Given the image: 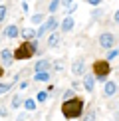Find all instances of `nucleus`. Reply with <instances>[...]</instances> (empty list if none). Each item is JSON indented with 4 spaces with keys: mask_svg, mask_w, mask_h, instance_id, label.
Segmentation results:
<instances>
[{
    "mask_svg": "<svg viewBox=\"0 0 119 121\" xmlns=\"http://www.w3.org/2000/svg\"><path fill=\"white\" fill-rule=\"evenodd\" d=\"M81 111H83V101L76 99V97L72 101H64V105H62V113L66 119H76L81 115Z\"/></svg>",
    "mask_w": 119,
    "mask_h": 121,
    "instance_id": "nucleus-1",
    "label": "nucleus"
},
{
    "mask_svg": "<svg viewBox=\"0 0 119 121\" xmlns=\"http://www.w3.org/2000/svg\"><path fill=\"white\" fill-rule=\"evenodd\" d=\"M36 48H38V42H36V40H32V42H24L22 46H18V48H16V52H14V58H16V60H28V58H32V56H34Z\"/></svg>",
    "mask_w": 119,
    "mask_h": 121,
    "instance_id": "nucleus-2",
    "label": "nucleus"
},
{
    "mask_svg": "<svg viewBox=\"0 0 119 121\" xmlns=\"http://www.w3.org/2000/svg\"><path fill=\"white\" fill-rule=\"evenodd\" d=\"M109 62L107 60H97V62H93V75H95V79H99V82H103V79L107 78L109 73Z\"/></svg>",
    "mask_w": 119,
    "mask_h": 121,
    "instance_id": "nucleus-3",
    "label": "nucleus"
},
{
    "mask_svg": "<svg viewBox=\"0 0 119 121\" xmlns=\"http://www.w3.org/2000/svg\"><path fill=\"white\" fill-rule=\"evenodd\" d=\"M56 26H58V22H56V18H54V16H52V18H48L46 22H44L42 26H40V28L36 30V38H42L44 34L48 32V30H56Z\"/></svg>",
    "mask_w": 119,
    "mask_h": 121,
    "instance_id": "nucleus-4",
    "label": "nucleus"
},
{
    "mask_svg": "<svg viewBox=\"0 0 119 121\" xmlns=\"http://www.w3.org/2000/svg\"><path fill=\"white\" fill-rule=\"evenodd\" d=\"M99 46L113 48L115 46V36H113V34H101V36H99Z\"/></svg>",
    "mask_w": 119,
    "mask_h": 121,
    "instance_id": "nucleus-5",
    "label": "nucleus"
},
{
    "mask_svg": "<svg viewBox=\"0 0 119 121\" xmlns=\"http://www.w3.org/2000/svg\"><path fill=\"white\" fill-rule=\"evenodd\" d=\"M115 91H117V85L113 83V82H107L105 87H103V95H105V97H113Z\"/></svg>",
    "mask_w": 119,
    "mask_h": 121,
    "instance_id": "nucleus-6",
    "label": "nucleus"
},
{
    "mask_svg": "<svg viewBox=\"0 0 119 121\" xmlns=\"http://www.w3.org/2000/svg\"><path fill=\"white\" fill-rule=\"evenodd\" d=\"M0 60H2L6 65H10V64H12V60H14V54L10 52V50H2V52H0Z\"/></svg>",
    "mask_w": 119,
    "mask_h": 121,
    "instance_id": "nucleus-7",
    "label": "nucleus"
},
{
    "mask_svg": "<svg viewBox=\"0 0 119 121\" xmlns=\"http://www.w3.org/2000/svg\"><path fill=\"white\" fill-rule=\"evenodd\" d=\"M83 87L87 89L89 93L93 91V87H95V78H91V75H85V79H83Z\"/></svg>",
    "mask_w": 119,
    "mask_h": 121,
    "instance_id": "nucleus-8",
    "label": "nucleus"
},
{
    "mask_svg": "<svg viewBox=\"0 0 119 121\" xmlns=\"http://www.w3.org/2000/svg\"><path fill=\"white\" fill-rule=\"evenodd\" d=\"M83 68H85V64H83L81 60H77V62H73V65H72V72L76 75H79V73H83Z\"/></svg>",
    "mask_w": 119,
    "mask_h": 121,
    "instance_id": "nucleus-9",
    "label": "nucleus"
},
{
    "mask_svg": "<svg viewBox=\"0 0 119 121\" xmlns=\"http://www.w3.org/2000/svg\"><path fill=\"white\" fill-rule=\"evenodd\" d=\"M72 28H73V18L72 16H66V20L62 22V30H64V32H69Z\"/></svg>",
    "mask_w": 119,
    "mask_h": 121,
    "instance_id": "nucleus-10",
    "label": "nucleus"
},
{
    "mask_svg": "<svg viewBox=\"0 0 119 121\" xmlns=\"http://www.w3.org/2000/svg\"><path fill=\"white\" fill-rule=\"evenodd\" d=\"M22 36L26 38V40H30V42H32V40L36 38V32H34L32 28H26V30H24V32H22Z\"/></svg>",
    "mask_w": 119,
    "mask_h": 121,
    "instance_id": "nucleus-11",
    "label": "nucleus"
},
{
    "mask_svg": "<svg viewBox=\"0 0 119 121\" xmlns=\"http://www.w3.org/2000/svg\"><path fill=\"white\" fill-rule=\"evenodd\" d=\"M6 36H8V38H16V36H18V28L14 26V24L6 28Z\"/></svg>",
    "mask_w": 119,
    "mask_h": 121,
    "instance_id": "nucleus-12",
    "label": "nucleus"
},
{
    "mask_svg": "<svg viewBox=\"0 0 119 121\" xmlns=\"http://www.w3.org/2000/svg\"><path fill=\"white\" fill-rule=\"evenodd\" d=\"M48 68H50L48 62H38V64H36V73H40V72H48Z\"/></svg>",
    "mask_w": 119,
    "mask_h": 121,
    "instance_id": "nucleus-13",
    "label": "nucleus"
},
{
    "mask_svg": "<svg viewBox=\"0 0 119 121\" xmlns=\"http://www.w3.org/2000/svg\"><path fill=\"white\" fill-rule=\"evenodd\" d=\"M34 79H36V82H48L50 73L48 72H40V73H36V78H34Z\"/></svg>",
    "mask_w": 119,
    "mask_h": 121,
    "instance_id": "nucleus-14",
    "label": "nucleus"
},
{
    "mask_svg": "<svg viewBox=\"0 0 119 121\" xmlns=\"http://www.w3.org/2000/svg\"><path fill=\"white\" fill-rule=\"evenodd\" d=\"M24 107H26L28 111H34V109H36V101H34V99H26V101H24Z\"/></svg>",
    "mask_w": 119,
    "mask_h": 121,
    "instance_id": "nucleus-15",
    "label": "nucleus"
},
{
    "mask_svg": "<svg viewBox=\"0 0 119 121\" xmlns=\"http://www.w3.org/2000/svg\"><path fill=\"white\" fill-rule=\"evenodd\" d=\"M58 42H60V36H58V34H56V32H54V34H52V36H50V38H48V46H56V44H58Z\"/></svg>",
    "mask_w": 119,
    "mask_h": 121,
    "instance_id": "nucleus-16",
    "label": "nucleus"
},
{
    "mask_svg": "<svg viewBox=\"0 0 119 121\" xmlns=\"http://www.w3.org/2000/svg\"><path fill=\"white\" fill-rule=\"evenodd\" d=\"M46 97H48V91H38V93H36V99H38L40 103L46 101Z\"/></svg>",
    "mask_w": 119,
    "mask_h": 121,
    "instance_id": "nucleus-17",
    "label": "nucleus"
},
{
    "mask_svg": "<svg viewBox=\"0 0 119 121\" xmlns=\"http://www.w3.org/2000/svg\"><path fill=\"white\" fill-rule=\"evenodd\" d=\"M10 87H12V83H0V95L10 91Z\"/></svg>",
    "mask_w": 119,
    "mask_h": 121,
    "instance_id": "nucleus-18",
    "label": "nucleus"
},
{
    "mask_svg": "<svg viewBox=\"0 0 119 121\" xmlns=\"http://www.w3.org/2000/svg\"><path fill=\"white\" fill-rule=\"evenodd\" d=\"M58 6H60V0H52V2H50V12H56V10H58Z\"/></svg>",
    "mask_w": 119,
    "mask_h": 121,
    "instance_id": "nucleus-19",
    "label": "nucleus"
},
{
    "mask_svg": "<svg viewBox=\"0 0 119 121\" xmlns=\"http://www.w3.org/2000/svg\"><path fill=\"white\" fill-rule=\"evenodd\" d=\"M72 99H73V89H68L64 93V101H72Z\"/></svg>",
    "mask_w": 119,
    "mask_h": 121,
    "instance_id": "nucleus-20",
    "label": "nucleus"
},
{
    "mask_svg": "<svg viewBox=\"0 0 119 121\" xmlns=\"http://www.w3.org/2000/svg\"><path fill=\"white\" fill-rule=\"evenodd\" d=\"M42 20H44V14H34V16H32V22L34 24H40Z\"/></svg>",
    "mask_w": 119,
    "mask_h": 121,
    "instance_id": "nucleus-21",
    "label": "nucleus"
},
{
    "mask_svg": "<svg viewBox=\"0 0 119 121\" xmlns=\"http://www.w3.org/2000/svg\"><path fill=\"white\" fill-rule=\"evenodd\" d=\"M20 103H22V97H20V95H14V99H12V107H18Z\"/></svg>",
    "mask_w": 119,
    "mask_h": 121,
    "instance_id": "nucleus-22",
    "label": "nucleus"
},
{
    "mask_svg": "<svg viewBox=\"0 0 119 121\" xmlns=\"http://www.w3.org/2000/svg\"><path fill=\"white\" fill-rule=\"evenodd\" d=\"M6 18V6H0V22Z\"/></svg>",
    "mask_w": 119,
    "mask_h": 121,
    "instance_id": "nucleus-23",
    "label": "nucleus"
},
{
    "mask_svg": "<svg viewBox=\"0 0 119 121\" xmlns=\"http://www.w3.org/2000/svg\"><path fill=\"white\" fill-rule=\"evenodd\" d=\"M117 54H119V50H111V52H109V56H107V62H109V60H113Z\"/></svg>",
    "mask_w": 119,
    "mask_h": 121,
    "instance_id": "nucleus-24",
    "label": "nucleus"
},
{
    "mask_svg": "<svg viewBox=\"0 0 119 121\" xmlns=\"http://www.w3.org/2000/svg\"><path fill=\"white\" fill-rule=\"evenodd\" d=\"M83 121H95V113H87V117H83Z\"/></svg>",
    "mask_w": 119,
    "mask_h": 121,
    "instance_id": "nucleus-25",
    "label": "nucleus"
},
{
    "mask_svg": "<svg viewBox=\"0 0 119 121\" xmlns=\"http://www.w3.org/2000/svg\"><path fill=\"white\" fill-rule=\"evenodd\" d=\"M89 4H93V6H99V4H101V0H87Z\"/></svg>",
    "mask_w": 119,
    "mask_h": 121,
    "instance_id": "nucleus-26",
    "label": "nucleus"
},
{
    "mask_svg": "<svg viewBox=\"0 0 119 121\" xmlns=\"http://www.w3.org/2000/svg\"><path fill=\"white\" fill-rule=\"evenodd\" d=\"M6 113H8L6 109H4V107H0V115H2V117H6Z\"/></svg>",
    "mask_w": 119,
    "mask_h": 121,
    "instance_id": "nucleus-27",
    "label": "nucleus"
},
{
    "mask_svg": "<svg viewBox=\"0 0 119 121\" xmlns=\"http://www.w3.org/2000/svg\"><path fill=\"white\" fill-rule=\"evenodd\" d=\"M115 22H119V10L115 12Z\"/></svg>",
    "mask_w": 119,
    "mask_h": 121,
    "instance_id": "nucleus-28",
    "label": "nucleus"
},
{
    "mask_svg": "<svg viewBox=\"0 0 119 121\" xmlns=\"http://www.w3.org/2000/svg\"><path fill=\"white\" fill-rule=\"evenodd\" d=\"M62 2H64V4H68V6H69V4H72V0H62Z\"/></svg>",
    "mask_w": 119,
    "mask_h": 121,
    "instance_id": "nucleus-29",
    "label": "nucleus"
},
{
    "mask_svg": "<svg viewBox=\"0 0 119 121\" xmlns=\"http://www.w3.org/2000/svg\"><path fill=\"white\" fill-rule=\"evenodd\" d=\"M2 72H4V69H2V65H0V78H2Z\"/></svg>",
    "mask_w": 119,
    "mask_h": 121,
    "instance_id": "nucleus-30",
    "label": "nucleus"
}]
</instances>
